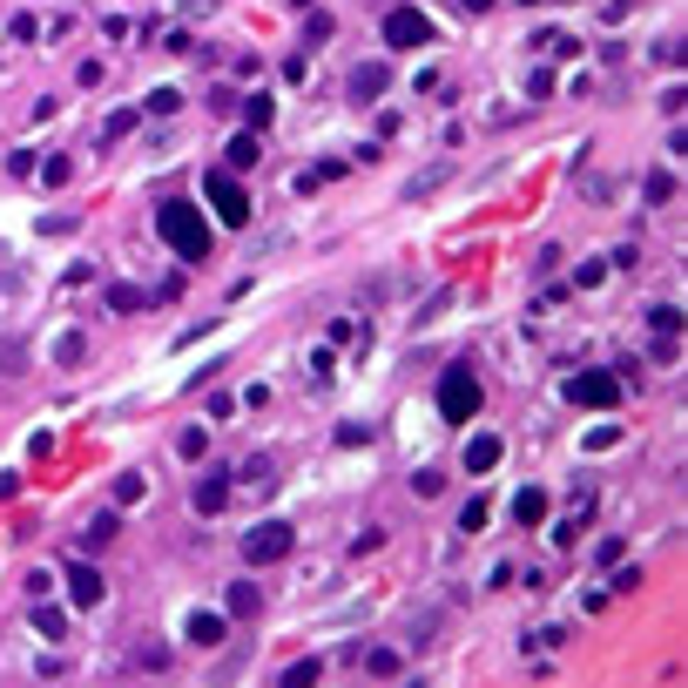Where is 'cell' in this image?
<instances>
[{"instance_id": "1", "label": "cell", "mask_w": 688, "mask_h": 688, "mask_svg": "<svg viewBox=\"0 0 688 688\" xmlns=\"http://www.w3.org/2000/svg\"><path fill=\"white\" fill-rule=\"evenodd\" d=\"M155 236H162L183 263H203V257H210V216H203L189 196H169L162 210H155Z\"/></svg>"}, {"instance_id": "2", "label": "cell", "mask_w": 688, "mask_h": 688, "mask_svg": "<svg viewBox=\"0 0 688 688\" xmlns=\"http://www.w3.org/2000/svg\"><path fill=\"white\" fill-rule=\"evenodd\" d=\"M567 398L587 405V412H614V405H621V371H608V365L574 371V378H567Z\"/></svg>"}, {"instance_id": "3", "label": "cell", "mask_w": 688, "mask_h": 688, "mask_svg": "<svg viewBox=\"0 0 688 688\" xmlns=\"http://www.w3.org/2000/svg\"><path fill=\"white\" fill-rule=\"evenodd\" d=\"M291 547H297V526L291 520H263V526H250V534H244V560L250 567H277Z\"/></svg>"}, {"instance_id": "4", "label": "cell", "mask_w": 688, "mask_h": 688, "mask_svg": "<svg viewBox=\"0 0 688 688\" xmlns=\"http://www.w3.org/2000/svg\"><path fill=\"white\" fill-rule=\"evenodd\" d=\"M203 189H210L216 216H223L229 229H244V223H250V189L236 183V169H210V176H203Z\"/></svg>"}, {"instance_id": "5", "label": "cell", "mask_w": 688, "mask_h": 688, "mask_svg": "<svg viewBox=\"0 0 688 688\" xmlns=\"http://www.w3.org/2000/svg\"><path fill=\"white\" fill-rule=\"evenodd\" d=\"M439 412L452 419V426H466V419L479 412V378H473L466 365H452V371L439 378Z\"/></svg>"}, {"instance_id": "6", "label": "cell", "mask_w": 688, "mask_h": 688, "mask_svg": "<svg viewBox=\"0 0 688 688\" xmlns=\"http://www.w3.org/2000/svg\"><path fill=\"white\" fill-rule=\"evenodd\" d=\"M385 41H392L398 54H412V47L432 41V21L419 14V7H392V14H385Z\"/></svg>"}, {"instance_id": "7", "label": "cell", "mask_w": 688, "mask_h": 688, "mask_svg": "<svg viewBox=\"0 0 688 688\" xmlns=\"http://www.w3.org/2000/svg\"><path fill=\"white\" fill-rule=\"evenodd\" d=\"M344 88H352V102H378V95L392 88V68H385V62H358Z\"/></svg>"}, {"instance_id": "8", "label": "cell", "mask_w": 688, "mask_h": 688, "mask_svg": "<svg viewBox=\"0 0 688 688\" xmlns=\"http://www.w3.org/2000/svg\"><path fill=\"white\" fill-rule=\"evenodd\" d=\"M68 594H75V608H102L108 581H102V574H95L88 560H81V567H68Z\"/></svg>"}, {"instance_id": "9", "label": "cell", "mask_w": 688, "mask_h": 688, "mask_svg": "<svg viewBox=\"0 0 688 688\" xmlns=\"http://www.w3.org/2000/svg\"><path fill=\"white\" fill-rule=\"evenodd\" d=\"M500 452H506V445L493 439V432H473V439H466V473H493Z\"/></svg>"}, {"instance_id": "10", "label": "cell", "mask_w": 688, "mask_h": 688, "mask_svg": "<svg viewBox=\"0 0 688 688\" xmlns=\"http://www.w3.org/2000/svg\"><path fill=\"white\" fill-rule=\"evenodd\" d=\"M257 155H263L257 128H236V136H229V149H223V169H257Z\"/></svg>"}, {"instance_id": "11", "label": "cell", "mask_w": 688, "mask_h": 688, "mask_svg": "<svg viewBox=\"0 0 688 688\" xmlns=\"http://www.w3.org/2000/svg\"><path fill=\"white\" fill-rule=\"evenodd\" d=\"M229 506V473H203L196 479V513H223Z\"/></svg>"}, {"instance_id": "12", "label": "cell", "mask_w": 688, "mask_h": 688, "mask_svg": "<svg viewBox=\"0 0 688 688\" xmlns=\"http://www.w3.org/2000/svg\"><path fill=\"white\" fill-rule=\"evenodd\" d=\"M513 520H520V526H540V520H547V493H540V486H520V493H513Z\"/></svg>"}, {"instance_id": "13", "label": "cell", "mask_w": 688, "mask_h": 688, "mask_svg": "<svg viewBox=\"0 0 688 688\" xmlns=\"http://www.w3.org/2000/svg\"><path fill=\"white\" fill-rule=\"evenodd\" d=\"M196 648H223V614H189V627H183Z\"/></svg>"}, {"instance_id": "14", "label": "cell", "mask_w": 688, "mask_h": 688, "mask_svg": "<svg viewBox=\"0 0 688 688\" xmlns=\"http://www.w3.org/2000/svg\"><path fill=\"white\" fill-rule=\"evenodd\" d=\"M445 176H452V169H445V162H439V169H419L412 183H405V203H419V196H432V189H439Z\"/></svg>"}, {"instance_id": "15", "label": "cell", "mask_w": 688, "mask_h": 688, "mask_svg": "<svg viewBox=\"0 0 688 688\" xmlns=\"http://www.w3.org/2000/svg\"><path fill=\"white\" fill-rule=\"evenodd\" d=\"M398 668H405V661H398V648H371V655H365V675H378V682H392Z\"/></svg>"}, {"instance_id": "16", "label": "cell", "mask_w": 688, "mask_h": 688, "mask_svg": "<svg viewBox=\"0 0 688 688\" xmlns=\"http://www.w3.org/2000/svg\"><path fill=\"white\" fill-rule=\"evenodd\" d=\"M229 486H270V459H244V466L229 473Z\"/></svg>"}, {"instance_id": "17", "label": "cell", "mask_w": 688, "mask_h": 688, "mask_svg": "<svg viewBox=\"0 0 688 688\" xmlns=\"http://www.w3.org/2000/svg\"><path fill=\"white\" fill-rule=\"evenodd\" d=\"M108 311H115V318L142 311V291H136V284H108Z\"/></svg>"}, {"instance_id": "18", "label": "cell", "mask_w": 688, "mask_h": 688, "mask_svg": "<svg viewBox=\"0 0 688 688\" xmlns=\"http://www.w3.org/2000/svg\"><path fill=\"white\" fill-rule=\"evenodd\" d=\"M270 115H277L270 95H250V102H244V128H270Z\"/></svg>"}, {"instance_id": "19", "label": "cell", "mask_w": 688, "mask_h": 688, "mask_svg": "<svg viewBox=\"0 0 688 688\" xmlns=\"http://www.w3.org/2000/svg\"><path fill=\"white\" fill-rule=\"evenodd\" d=\"M34 627H41V634H47V642H62V608H47V601H34Z\"/></svg>"}, {"instance_id": "20", "label": "cell", "mask_w": 688, "mask_h": 688, "mask_svg": "<svg viewBox=\"0 0 688 688\" xmlns=\"http://www.w3.org/2000/svg\"><path fill=\"white\" fill-rule=\"evenodd\" d=\"M102 540H115V513H95V520H88V534H81V553L102 547Z\"/></svg>"}, {"instance_id": "21", "label": "cell", "mask_w": 688, "mask_h": 688, "mask_svg": "<svg viewBox=\"0 0 688 688\" xmlns=\"http://www.w3.org/2000/svg\"><path fill=\"white\" fill-rule=\"evenodd\" d=\"M257 581H236V587H229V614H257Z\"/></svg>"}, {"instance_id": "22", "label": "cell", "mask_w": 688, "mask_h": 688, "mask_svg": "<svg viewBox=\"0 0 688 688\" xmlns=\"http://www.w3.org/2000/svg\"><path fill=\"white\" fill-rule=\"evenodd\" d=\"M331 28H337V21L324 14V7H311V14H304V41H311V47H318V41H331Z\"/></svg>"}, {"instance_id": "23", "label": "cell", "mask_w": 688, "mask_h": 688, "mask_svg": "<svg viewBox=\"0 0 688 688\" xmlns=\"http://www.w3.org/2000/svg\"><path fill=\"white\" fill-rule=\"evenodd\" d=\"M648 324H655L661 337H675V331H682V311H675V304H648Z\"/></svg>"}, {"instance_id": "24", "label": "cell", "mask_w": 688, "mask_h": 688, "mask_svg": "<svg viewBox=\"0 0 688 688\" xmlns=\"http://www.w3.org/2000/svg\"><path fill=\"white\" fill-rule=\"evenodd\" d=\"M142 493H149V479H142V473H122V479H115V506H136Z\"/></svg>"}, {"instance_id": "25", "label": "cell", "mask_w": 688, "mask_h": 688, "mask_svg": "<svg viewBox=\"0 0 688 688\" xmlns=\"http://www.w3.org/2000/svg\"><path fill=\"white\" fill-rule=\"evenodd\" d=\"M68 176H75V162H68V155H47V162H41V183H47V189H62Z\"/></svg>"}, {"instance_id": "26", "label": "cell", "mask_w": 688, "mask_h": 688, "mask_svg": "<svg viewBox=\"0 0 688 688\" xmlns=\"http://www.w3.org/2000/svg\"><path fill=\"white\" fill-rule=\"evenodd\" d=\"M318 661H291V668H284V688H311V682H318Z\"/></svg>"}, {"instance_id": "27", "label": "cell", "mask_w": 688, "mask_h": 688, "mask_svg": "<svg viewBox=\"0 0 688 688\" xmlns=\"http://www.w3.org/2000/svg\"><path fill=\"white\" fill-rule=\"evenodd\" d=\"M176 108H183V88H155L149 95V115H176Z\"/></svg>"}, {"instance_id": "28", "label": "cell", "mask_w": 688, "mask_h": 688, "mask_svg": "<svg viewBox=\"0 0 688 688\" xmlns=\"http://www.w3.org/2000/svg\"><path fill=\"white\" fill-rule=\"evenodd\" d=\"M642 189H648V203H668V196H675V176H668V169H655Z\"/></svg>"}, {"instance_id": "29", "label": "cell", "mask_w": 688, "mask_h": 688, "mask_svg": "<svg viewBox=\"0 0 688 688\" xmlns=\"http://www.w3.org/2000/svg\"><path fill=\"white\" fill-rule=\"evenodd\" d=\"M176 445H183V459H203V452H210V432H203V426H189Z\"/></svg>"}, {"instance_id": "30", "label": "cell", "mask_w": 688, "mask_h": 688, "mask_svg": "<svg viewBox=\"0 0 688 688\" xmlns=\"http://www.w3.org/2000/svg\"><path fill=\"white\" fill-rule=\"evenodd\" d=\"M486 526V500H466V513H459V534H479Z\"/></svg>"}, {"instance_id": "31", "label": "cell", "mask_w": 688, "mask_h": 688, "mask_svg": "<svg viewBox=\"0 0 688 688\" xmlns=\"http://www.w3.org/2000/svg\"><path fill=\"white\" fill-rule=\"evenodd\" d=\"M526 95H534V102H547V95H553V68H534V75H526Z\"/></svg>"}, {"instance_id": "32", "label": "cell", "mask_w": 688, "mask_h": 688, "mask_svg": "<svg viewBox=\"0 0 688 688\" xmlns=\"http://www.w3.org/2000/svg\"><path fill=\"white\" fill-rule=\"evenodd\" d=\"M81 352H88V344H81V337H75V331H68V337H62V344H54V358H62V365H81Z\"/></svg>"}, {"instance_id": "33", "label": "cell", "mask_w": 688, "mask_h": 688, "mask_svg": "<svg viewBox=\"0 0 688 688\" xmlns=\"http://www.w3.org/2000/svg\"><path fill=\"white\" fill-rule=\"evenodd\" d=\"M587 445H594V452H608V445H621V426H594V432H587Z\"/></svg>"}, {"instance_id": "34", "label": "cell", "mask_w": 688, "mask_h": 688, "mask_svg": "<svg viewBox=\"0 0 688 688\" xmlns=\"http://www.w3.org/2000/svg\"><path fill=\"white\" fill-rule=\"evenodd\" d=\"M128 128H136V108H115V115H108V128H102V136H128Z\"/></svg>"}, {"instance_id": "35", "label": "cell", "mask_w": 688, "mask_h": 688, "mask_svg": "<svg viewBox=\"0 0 688 688\" xmlns=\"http://www.w3.org/2000/svg\"><path fill=\"white\" fill-rule=\"evenodd\" d=\"M601 277H608V263H581V270H574V284H581V291H594Z\"/></svg>"}, {"instance_id": "36", "label": "cell", "mask_w": 688, "mask_h": 688, "mask_svg": "<svg viewBox=\"0 0 688 688\" xmlns=\"http://www.w3.org/2000/svg\"><path fill=\"white\" fill-rule=\"evenodd\" d=\"M608 263H614V270H634V263H642V250L621 244V250H608Z\"/></svg>"}, {"instance_id": "37", "label": "cell", "mask_w": 688, "mask_h": 688, "mask_svg": "<svg viewBox=\"0 0 688 688\" xmlns=\"http://www.w3.org/2000/svg\"><path fill=\"white\" fill-rule=\"evenodd\" d=\"M14 41H41V21H34V14H14Z\"/></svg>"}, {"instance_id": "38", "label": "cell", "mask_w": 688, "mask_h": 688, "mask_svg": "<svg viewBox=\"0 0 688 688\" xmlns=\"http://www.w3.org/2000/svg\"><path fill=\"white\" fill-rule=\"evenodd\" d=\"M47 587H54V574H41V567H34V574H28V601H47Z\"/></svg>"}, {"instance_id": "39", "label": "cell", "mask_w": 688, "mask_h": 688, "mask_svg": "<svg viewBox=\"0 0 688 688\" xmlns=\"http://www.w3.org/2000/svg\"><path fill=\"white\" fill-rule=\"evenodd\" d=\"M459 7H466V14H486V7H493V0H459Z\"/></svg>"}, {"instance_id": "40", "label": "cell", "mask_w": 688, "mask_h": 688, "mask_svg": "<svg viewBox=\"0 0 688 688\" xmlns=\"http://www.w3.org/2000/svg\"><path fill=\"white\" fill-rule=\"evenodd\" d=\"M291 7H318V0H291Z\"/></svg>"}]
</instances>
